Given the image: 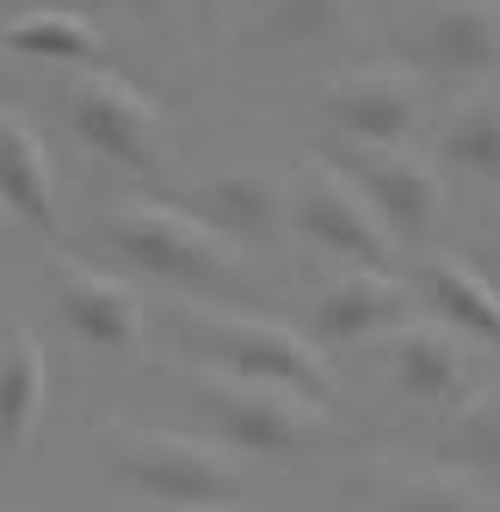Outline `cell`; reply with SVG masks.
<instances>
[{
    "label": "cell",
    "mask_w": 500,
    "mask_h": 512,
    "mask_svg": "<svg viewBox=\"0 0 500 512\" xmlns=\"http://www.w3.org/2000/svg\"><path fill=\"white\" fill-rule=\"evenodd\" d=\"M0 44L25 62H56V68H93L105 56L99 25L81 13H62V7H38V13H19L13 25H0Z\"/></svg>",
    "instance_id": "cell-16"
},
{
    "label": "cell",
    "mask_w": 500,
    "mask_h": 512,
    "mask_svg": "<svg viewBox=\"0 0 500 512\" xmlns=\"http://www.w3.org/2000/svg\"><path fill=\"white\" fill-rule=\"evenodd\" d=\"M198 216L223 241H272L278 223H284V186L272 173H254V167H229L217 179L198 186Z\"/></svg>",
    "instance_id": "cell-13"
},
{
    "label": "cell",
    "mask_w": 500,
    "mask_h": 512,
    "mask_svg": "<svg viewBox=\"0 0 500 512\" xmlns=\"http://www.w3.org/2000/svg\"><path fill=\"white\" fill-rule=\"evenodd\" d=\"M439 149L451 167L476 173V179H500V99H463L445 118Z\"/></svg>",
    "instance_id": "cell-18"
},
{
    "label": "cell",
    "mask_w": 500,
    "mask_h": 512,
    "mask_svg": "<svg viewBox=\"0 0 500 512\" xmlns=\"http://www.w3.org/2000/svg\"><path fill=\"white\" fill-rule=\"evenodd\" d=\"M68 124H75L87 149H99L105 161H118L130 173L161 167V105L142 99L130 81L105 75V68H93V75L68 87Z\"/></svg>",
    "instance_id": "cell-6"
},
{
    "label": "cell",
    "mask_w": 500,
    "mask_h": 512,
    "mask_svg": "<svg viewBox=\"0 0 500 512\" xmlns=\"http://www.w3.org/2000/svg\"><path fill=\"white\" fill-rule=\"evenodd\" d=\"M352 186H359V198L377 210V223L389 229V241H408L420 247L426 235L439 229V210H445V192H439V173H426L414 155L402 149H365V142H346L340 161H334Z\"/></svg>",
    "instance_id": "cell-7"
},
{
    "label": "cell",
    "mask_w": 500,
    "mask_h": 512,
    "mask_svg": "<svg viewBox=\"0 0 500 512\" xmlns=\"http://www.w3.org/2000/svg\"><path fill=\"white\" fill-rule=\"evenodd\" d=\"M383 512H476V500H470V488H463L457 475H420V482L396 488V500Z\"/></svg>",
    "instance_id": "cell-20"
},
{
    "label": "cell",
    "mask_w": 500,
    "mask_h": 512,
    "mask_svg": "<svg viewBox=\"0 0 500 512\" xmlns=\"http://www.w3.org/2000/svg\"><path fill=\"white\" fill-rule=\"evenodd\" d=\"M124 7H142V0H124Z\"/></svg>",
    "instance_id": "cell-25"
},
{
    "label": "cell",
    "mask_w": 500,
    "mask_h": 512,
    "mask_svg": "<svg viewBox=\"0 0 500 512\" xmlns=\"http://www.w3.org/2000/svg\"><path fill=\"white\" fill-rule=\"evenodd\" d=\"M451 457L457 463H500V395L494 401H476V408L457 420Z\"/></svg>",
    "instance_id": "cell-19"
},
{
    "label": "cell",
    "mask_w": 500,
    "mask_h": 512,
    "mask_svg": "<svg viewBox=\"0 0 500 512\" xmlns=\"http://www.w3.org/2000/svg\"><path fill=\"white\" fill-rule=\"evenodd\" d=\"M346 7H352V0H278L272 19L291 31V38H321V31L346 25Z\"/></svg>",
    "instance_id": "cell-21"
},
{
    "label": "cell",
    "mask_w": 500,
    "mask_h": 512,
    "mask_svg": "<svg viewBox=\"0 0 500 512\" xmlns=\"http://www.w3.org/2000/svg\"><path fill=\"white\" fill-rule=\"evenodd\" d=\"M420 284H426V297H433V309H439V327L470 334V340H482V346L500 352V290L470 260L439 253V260L420 266Z\"/></svg>",
    "instance_id": "cell-15"
},
{
    "label": "cell",
    "mask_w": 500,
    "mask_h": 512,
    "mask_svg": "<svg viewBox=\"0 0 500 512\" xmlns=\"http://www.w3.org/2000/svg\"><path fill=\"white\" fill-rule=\"evenodd\" d=\"M247 7H260V13H272V7H278V0H247Z\"/></svg>",
    "instance_id": "cell-23"
},
{
    "label": "cell",
    "mask_w": 500,
    "mask_h": 512,
    "mask_svg": "<svg viewBox=\"0 0 500 512\" xmlns=\"http://www.w3.org/2000/svg\"><path fill=\"white\" fill-rule=\"evenodd\" d=\"M488 272H494V278H488V284H494V290H500V229H494V235H488Z\"/></svg>",
    "instance_id": "cell-22"
},
{
    "label": "cell",
    "mask_w": 500,
    "mask_h": 512,
    "mask_svg": "<svg viewBox=\"0 0 500 512\" xmlns=\"http://www.w3.org/2000/svg\"><path fill=\"white\" fill-rule=\"evenodd\" d=\"M50 401V358L31 327H7L0 340V451H25Z\"/></svg>",
    "instance_id": "cell-14"
},
{
    "label": "cell",
    "mask_w": 500,
    "mask_h": 512,
    "mask_svg": "<svg viewBox=\"0 0 500 512\" xmlns=\"http://www.w3.org/2000/svg\"><path fill=\"white\" fill-rule=\"evenodd\" d=\"M0 229H7V204H0Z\"/></svg>",
    "instance_id": "cell-24"
},
{
    "label": "cell",
    "mask_w": 500,
    "mask_h": 512,
    "mask_svg": "<svg viewBox=\"0 0 500 512\" xmlns=\"http://www.w3.org/2000/svg\"><path fill=\"white\" fill-rule=\"evenodd\" d=\"M408 321V290L389 272H359L334 278L321 297L309 303V340L321 346H359L371 334H396Z\"/></svg>",
    "instance_id": "cell-10"
},
{
    "label": "cell",
    "mask_w": 500,
    "mask_h": 512,
    "mask_svg": "<svg viewBox=\"0 0 500 512\" xmlns=\"http://www.w3.org/2000/svg\"><path fill=\"white\" fill-rule=\"evenodd\" d=\"M105 241L118 247V260L167 278L180 290H204V297H235L241 290V253L192 210L173 204H118L105 216Z\"/></svg>",
    "instance_id": "cell-2"
},
{
    "label": "cell",
    "mask_w": 500,
    "mask_h": 512,
    "mask_svg": "<svg viewBox=\"0 0 500 512\" xmlns=\"http://www.w3.org/2000/svg\"><path fill=\"white\" fill-rule=\"evenodd\" d=\"M321 105L346 130V142L365 149H396L420 118V81L402 68H352V75L321 81Z\"/></svg>",
    "instance_id": "cell-8"
},
{
    "label": "cell",
    "mask_w": 500,
    "mask_h": 512,
    "mask_svg": "<svg viewBox=\"0 0 500 512\" xmlns=\"http://www.w3.org/2000/svg\"><path fill=\"white\" fill-rule=\"evenodd\" d=\"M0 204H7V216H19V223H31V229L56 223L50 149H44V136L31 130V118L7 112V105H0Z\"/></svg>",
    "instance_id": "cell-12"
},
{
    "label": "cell",
    "mask_w": 500,
    "mask_h": 512,
    "mask_svg": "<svg viewBox=\"0 0 500 512\" xmlns=\"http://www.w3.org/2000/svg\"><path fill=\"white\" fill-rule=\"evenodd\" d=\"M192 401L235 457H284V451L309 445V438L328 426V408H315V401L241 383V377H223V371L192 377Z\"/></svg>",
    "instance_id": "cell-4"
},
{
    "label": "cell",
    "mask_w": 500,
    "mask_h": 512,
    "mask_svg": "<svg viewBox=\"0 0 500 512\" xmlns=\"http://www.w3.org/2000/svg\"><path fill=\"white\" fill-rule=\"evenodd\" d=\"M56 315L68 321V334L105 346V352H124L142 340V297L136 284L81 266V260H56Z\"/></svg>",
    "instance_id": "cell-9"
},
{
    "label": "cell",
    "mask_w": 500,
    "mask_h": 512,
    "mask_svg": "<svg viewBox=\"0 0 500 512\" xmlns=\"http://www.w3.org/2000/svg\"><path fill=\"white\" fill-rule=\"evenodd\" d=\"M463 371H470V358H463V340L439 321H402L396 334H389V377L408 401H426V408H439L463 389Z\"/></svg>",
    "instance_id": "cell-11"
},
{
    "label": "cell",
    "mask_w": 500,
    "mask_h": 512,
    "mask_svg": "<svg viewBox=\"0 0 500 512\" xmlns=\"http://www.w3.org/2000/svg\"><path fill=\"white\" fill-rule=\"evenodd\" d=\"M112 469H118V482H130L136 494H149L155 506H173V512H229L247 494L235 451L204 445V438H186V432L118 426Z\"/></svg>",
    "instance_id": "cell-3"
},
{
    "label": "cell",
    "mask_w": 500,
    "mask_h": 512,
    "mask_svg": "<svg viewBox=\"0 0 500 512\" xmlns=\"http://www.w3.org/2000/svg\"><path fill=\"white\" fill-rule=\"evenodd\" d=\"M433 56L457 75H482L500 62V13L488 0H445L433 13Z\"/></svg>",
    "instance_id": "cell-17"
},
{
    "label": "cell",
    "mask_w": 500,
    "mask_h": 512,
    "mask_svg": "<svg viewBox=\"0 0 500 512\" xmlns=\"http://www.w3.org/2000/svg\"><path fill=\"white\" fill-rule=\"evenodd\" d=\"M284 210H291V223L315 247H328L334 260L359 266V272H389L396 266V241H389V229L377 223V210L359 198V186H352L334 161L309 155L303 173H297V186H291V198H284Z\"/></svg>",
    "instance_id": "cell-5"
},
{
    "label": "cell",
    "mask_w": 500,
    "mask_h": 512,
    "mask_svg": "<svg viewBox=\"0 0 500 512\" xmlns=\"http://www.w3.org/2000/svg\"><path fill=\"white\" fill-rule=\"evenodd\" d=\"M180 321H186V334L198 340V352L217 364L223 377L303 395L315 408L334 401L328 358H321V346L309 334H297V327H284L272 315H235V309H186Z\"/></svg>",
    "instance_id": "cell-1"
}]
</instances>
